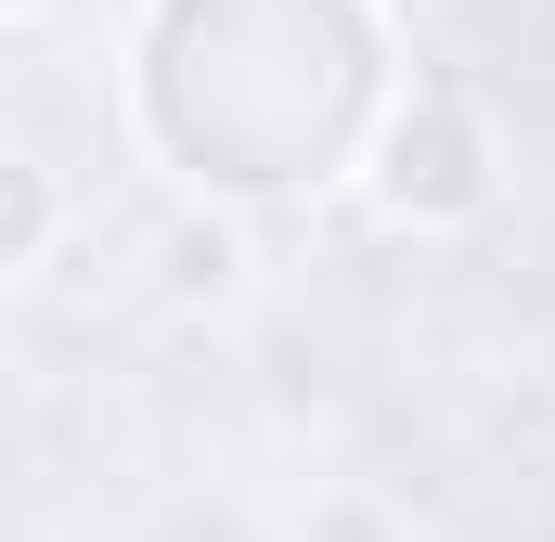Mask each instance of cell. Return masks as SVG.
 I'll list each match as a JSON object with an SVG mask.
<instances>
[{
  "label": "cell",
  "instance_id": "cell-1",
  "mask_svg": "<svg viewBox=\"0 0 555 542\" xmlns=\"http://www.w3.org/2000/svg\"><path fill=\"white\" fill-rule=\"evenodd\" d=\"M401 194H426V207H452V194H465V130H452V117H439V130H401Z\"/></svg>",
  "mask_w": 555,
  "mask_h": 542
}]
</instances>
